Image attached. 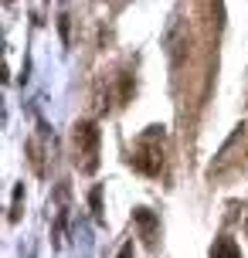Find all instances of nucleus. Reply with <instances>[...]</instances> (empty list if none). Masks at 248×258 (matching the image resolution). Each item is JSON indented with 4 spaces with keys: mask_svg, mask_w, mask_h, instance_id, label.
<instances>
[{
    "mask_svg": "<svg viewBox=\"0 0 248 258\" xmlns=\"http://www.w3.org/2000/svg\"><path fill=\"white\" fill-rule=\"evenodd\" d=\"M163 140H167L163 126H146V133L133 146L130 167L140 170L143 177H160V170H163Z\"/></svg>",
    "mask_w": 248,
    "mask_h": 258,
    "instance_id": "obj_1",
    "label": "nucleus"
},
{
    "mask_svg": "<svg viewBox=\"0 0 248 258\" xmlns=\"http://www.w3.org/2000/svg\"><path fill=\"white\" fill-rule=\"evenodd\" d=\"M99 126L92 119H79L72 126V160L82 173H95L99 170Z\"/></svg>",
    "mask_w": 248,
    "mask_h": 258,
    "instance_id": "obj_2",
    "label": "nucleus"
},
{
    "mask_svg": "<svg viewBox=\"0 0 248 258\" xmlns=\"http://www.w3.org/2000/svg\"><path fill=\"white\" fill-rule=\"evenodd\" d=\"M133 224L140 228V238H143V245L153 251L160 241V218L150 211V207H133Z\"/></svg>",
    "mask_w": 248,
    "mask_h": 258,
    "instance_id": "obj_3",
    "label": "nucleus"
},
{
    "mask_svg": "<svg viewBox=\"0 0 248 258\" xmlns=\"http://www.w3.org/2000/svg\"><path fill=\"white\" fill-rule=\"evenodd\" d=\"M211 258H241V248L235 245V238L221 234V238H214V245H211Z\"/></svg>",
    "mask_w": 248,
    "mask_h": 258,
    "instance_id": "obj_4",
    "label": "nucleus"
},
{
    "mask_svg": "<svg viewBox=\"0 0 248 258\" xmlns=\"http://www.w3.org/2000/svg\"><path fill=\"white\" fill-rule=\"evenodd\" d=\"M89 204H92V214H95V221H105V218H102V187H92Z\"/></svg>",
    "mask_w": 248,
    "mask_h": 258,
    "instance_id": "obj_5",
    "label": "nucleus"
},
{
    "mask_svg": "<svg viewBox=\"0 0 248 258\" xmlns=\"http://www.w3.org/2000/svg\"><path fill=\"white\" fill-rule=\"evenodd\" d=\"M21 197H24V183H21V187L14 190V204H11V214H7L11 221H17V218H21Z\"/></svg>",
    "mask_w": 248,
    "mask_h": 258,
    "instance_id": "obj_6",
    "label": "nucleus"
},
{
    "mask_svg": "<svg viewBox=\"0 0 248 258\" xmlns=\"http://www.w3.org/2000/svg\"><path fill=\"white\" fill-rule=\"evenodd\" d=\"M116 258H133V241H126V245L119 248V255Z\"/></svg>",
    "mask_w": 248,
    "mask_h": 258,
    "instance_id": "obj_7",
    "label": "nucleus"
}]
</instances>
